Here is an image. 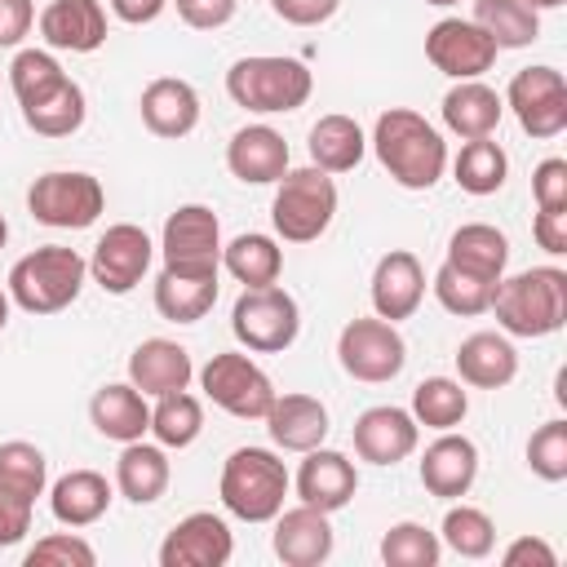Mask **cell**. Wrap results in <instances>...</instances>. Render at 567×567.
Listing matches in <instances>:
<instances>
[{
    "instance_id": "cell-8",
    "label": "cell",
    "mask_w": 567,
    "mask_h": 567,
    "mask_svg": "<svg viewBox=\"0 0 567 567\" xmlns=\"http://www.w3.org/2000/svg\"><path fill=\"white\" fill-rule=\"evenodd\" d=\"M27 208L40 226H53V230H84L102 217L106 208V190L93 173H80V168H53V173H40L27 190Z\"/></svg>"
},
{
    "instance_id": "cell-46",
    "label": "cell",
    "mask_w": 567,
    "mask_h": 567,
    "mask_svg": "<svg viewBox=\"0 0 567 567\" xmlns=\"http://www.w3.org/2000/svg\"><path fill=\"white\" fill-rule=\"evenodd\" d=\"M97 554L84 536L75 532H53V536H40L31 549H27V567H93Z\"/></svg>"
},
{
    "instance_id": "cell-47",
    "label": "cell",
    "mask_w": 567,
    "mask_h": 567,
    "mask_svg": "<svg viewBox=\"0 0 567 567\" xmlns=\"http://www.w3.org/2000/svg\"><path fill=\"white\" fill-rule=\"evenodd\" d=\"M532 199L536 208H567V159L549 155L532 168Z\"/></svg>"
},
{
    "instance_id": "cell-55",
    "label": "cell",
    "mask_w": 567,
    "mask_h": 567,
    "mask_svg": "<svg viewBox=\"0 0 567 567\" xmlns=\"http://www.w3.org/2000/svg\"><path fill=\"white\" fill-rule=\"evenodd\" d=\"M527 4L540 13V9H558V4H567V0H527Z\"/></svg>"
},
{
    "instance_id": "cell-35",
    "label": "cell",
    "mask_w": 567,
    "mask_h": 567,
    "mask_svg": "<svg viewBox=\"0 0 567 567\" xmlns=\"http://www.w3.org/2000/svg\"><path fill=\"white\" fill-rule=\"evenodd\" d=\"M496 49H527L540 35V13L527 0H474V18Z\"/></svg>"
},
{
    "instance_id": "cell-16",
    "label": "cell",
    "mask_w": 567,
    "mask_h": 567,
    "mask_svg": "<svg viewBox=\"0 0 567 567\" xmlns=\"http://www.w3.org/2000/svg\"><path fill=\"white\" fill-rule=\"evenodd\" d=\"M416 439H421L416 416L408 408H394V403L368 408L354 421V452L368 465H399V461H408L416 452Z\"/></svg>"
},
{
    "instance_id": "cell-48",
    "label": "cell",
    "mask_w": 567,
    "mask_h": 567,
    "mask_svg": "<svg viewBox=\"0 0 567 567\" xmlns=\"http://www.w3.org/2000/svg\"><path fill=\"white\" fill-rule=\"evenodd\" d=\"M177 4V18L190 27V31H217L235 18L239 0H173Z\"/></svg>"
},
{
    "instance_id": "cell-5",
    "label": "cell",
    "mask_w": 567,
    "mask_h": 567,
    "mask_svg": "<svg viewBox=\"0 0 567 567\" xmlns=\"http://www.w3.org/2000/svg\"><path fill=\"white\" fill-rule=\"evenodd\" d=\"M288 465L270 447H235L221 465V505L244 523H270L288 501Z\"/></svg>"
},
{
    "instance_id": "cell-37",
    "label": "cell",
    "mask_w": 567,
    "mask_h": 567,
    "mask_svg": "<svg viewBox=\"0 0 567 567\" xmlns=\"http://www.w3.org/2000/svg\"><path fill=\"white\" fill-rule=\"evenodd\" d=\"M505 173H509V155L492 137L465 142L461 155L452 159V177H456V186L465 195H496L505 186Z\"/></svg>"
},
{
    "instance_id": "cell-34",
    "label": "cell",
    "mask_w": 567,
    "mask_h": 567,
    "mask_svg": "<svg viewBox=\"0 0 567 567\" xmlns=\"http://www.w3.org/2000/svg\"><path fill=\"white\" fill-rule=\"evenodd\" d=\"M221 266L244 284V288H261V284H275L279 270H284V248L261 235V230H248V235H235L226 248H221Z\"/></svg>"
},
{
    "instance_id": "cell-39",
    "label": "cell",
    "mask_w": 567,
    "mask_h": 567,
    "mask_svg": "<svg viewBox=\"0 0 567 567\" xmlns=\"http://www.w3.org/2000/svg\"><path fill=\"white\" fill-rule=\"evenodd\" d=\"M44 483H49V461L35 443H0V492L13 496V501H27L35 505V496H44Z\"/></svg>"
},
{
    "instance_id": "cell-25",
    "label": "cell",
    "mask_w": 567,
    "mask_h": 567,
    "mask_svg": "<svg viewBox=\"0 0 567 567\" xmlns=\"http://www.w3.org/2000/svg\"><path fill=\"white\" fill-rule=\"evenodd\" d=\"M270 430V443L284 452H310L328 439V408L315 394H275L270 412L261 416Z\"/></svg>"
},
{
    "instance_id": "cell-58",
    "label": "cell",
    "mask_w": 567,
    "mask_h": 567,
    "mask_svg": "<svg viewBox=\"0 0 567 567\" xmlns=\"http://www.w3.org/2000/svg\"><path fill=\"white\" fill-rule=\"evenodd\" d=\"M425 4H439V9H447V4H461V0H425Z\"/></svg>"
},
{
    "instance_id": "cell-20",
    "label": "cell",
    "mask_w": 567,
    "mask_h": 567,
    "mask_svg": "<svg viewBox=\"0 0 567 567\" xmlns=\"http://www.w3.org/2000/svg\"><path fill=\"white\" fill-rule=\"evenodd\" d=\"M40 40L66 53H97L106 44L102 0H49L40 13Z\"/></svg>"
},
{
    "instance_id": "cell-30",
    "label": "cell",
    "mask_w": 567,
    "mask_h": 567,
    "mask_svg": "<svg viewBox=\"0 0 567 567\" xmlns=\"http://www.w3.org/2000/svg\"><path fill=\"white\" fill-rule=\"evenodd\" d=\"M168 478H173V465H168V452L159 443H124L120 461H115V487L124 501L133 505H151L168 492Z\"/></svg>"
},
{
    "instance_id": "cell-38",
    "label": "cell",
    "mask_w": 567,
    "mask_h": 567,
    "mask_svg": "<svg viewBox=\"0 0 567 567\" xmlns=\"http://www.w3.org/2000/svg\"><path fill=\"white\" fill-rule=\"evenodd\" d=\"M465 412H470V394H465V381L456 377H425L412 390V416L425 430H456Z\"/></svg>"
},
{
    "instance_id": "cell-43",
    "label": "cell",
    "mask_w": 567,
    "mask_h": 567,
    "mask_svg": "<svg viewBox=\"0 0 567 567\" xmlns=\"http://www.w3.org/2000/svg\"><path fill=\"white\" fill-rule=\"evenodd\" d=\"M84 111H89V106H84V89H80L75 80H66L49 102L22 111V120H27V128L40 133V137H71V133L84 124Z\"/></svg>"
},
{
    "instance_id": "cell-17",
    "label": "cell",
    "mask_w": 567,
    "mask_h": 567,
    "mask_svg": "<svg viewBox=\"0 0 567 567\" xmlns=\"http://www.w3.org/2000/svg\"><path fill=\"white\" fill-rule=\"evenodd\" d=\"M306 461H301V470H297V496H301V505H315V509H323V514H337V509H346L350 501H354V492H359V470H354V461L346 456V452H337V447H310V452H301Z\"/></svg>"
},
{
    "instance_id": "cell-54",
    "label": "cell",
    "mask_w": 567,
    "mask_h": 567,
    "mask_svg": "<svg viewBox=\"0 0 567 567\" xmlns=\"http://www.w3.org/2000/svg\"><path fill=\"white\" fill-rule=\"evenodd\" d=\"M168 9V0H111V13L128 27H146Z\"/></svg>"
},
{
    "instance_id": "cell-26",
    "label": "cell",
    "mask_w": 567,
    "mask_h": 567,
    "mask_svg": "<svg viewBox=\"0 0 567 567\" xmlns=\"http://www.w3.org/2000/svg\"><path fill=\"white\" fill-rule=\"evenodd\" d=\"M456 372L474 390H501L518 377V350L505 332H470L456 346Z\"/></svg>"
},
{
    "instance_id": "cell-31",
    "label": "cell",
    "mask_w": 567,
    "mask_h": 567,
    "mask_svg": "<svg viewBox=\"0 0 567 567\" xmlns=\"http://www.w3.org/2000/svg\"><path fill=\"white\" fill-rule=\"evenodd\" d=\"M49 509L62 527H89L111 509V483L97 470H71L49 487Z\"/></svg>"
},
{
    "instance_id": "cell-14",
    "label": "cell",
    "mask_w": 567,
    "mask_h": 567,
    "mask_svg": "<svg viewBox=\"0 0 567 567\" xmlns=\"http://www.w3.org/2000/svg\"><path fill=\"white\" fill-rule=\"evenodd\" d=\"M164 266L177 270H217L221 266V226L208 204H182L168 213L164 235H159Z\"/></svg>"
},
{
    "instance_id": "cell-33",
    "label": "cell",
    "mask_w": 567,
    "mask_h": 567,
    "mask_svg": "<svg viewBox=\"0 0 567 567\" xmlns=\"http://www.w3.org/2000/svg\"><path fill=\"white\" fill-rule=\"evenodd\" d=\"M363 151H368V137H363V128L350 115H319L315 120V128H310V159H315V168L350 173V168H359Z\"/></svg>"
},
{
    "instance_id": "cell-3",
    "label": "cell",
    "mask_w": 567,
    "mask_h": 567,
    "mask_svg": "<svg viewBox=\"0 0 567 567\" xmlns=\"http://www.w3.org/2000/svg\"><path fill=\"white\" fill-rule=\"evenodd\" d=\"M310 89H315L310 66L297 62V58H279V53H252V58H239L226 71L230 102L244 106V111H252V115L297 111V106H306Z\"/></svg>"
},
{
    "instance_id": "cell-23",
    "label": "cell",
    "mask_w": 567,
    "mask_h": 567,
    "mask_svg": "<svg viewBox=\"0 0 567 567\" xmlns=\"http://www.w3.org/2000/svg\"><path fill=\"white\" fill-rule=\"evenodd\" d=\"M137 111H142V124L155 137L177 142V137L195 133V124H199V93H195V84H186L177 75H159L142 89Z\"/></svg>"
},
{
    "instance_id": "cell-12",
    "label": "cell",
    "mask_w": 567,
    "mask_h": 567,
    "mask_svg": "<svg viewBox=\"0 0 567 567\" xmlns=\"http://www.w3.org/2000/svg\"><path fill=\"white\" fill-rule=\"evenodd\" d=\"M151 257H155V244L142 226L133 221H115L106 226V235L93 244V257H89V275L102 292L111 297H124L142 284V275L151 270Z\"/></svg>"
},
{
    "instance_id": "cell-19",
    "label": "cell",
    "mask_w": 567,
    "mask_h": 567,
    "mask_svg": "<svg viewBox=\"0 0 567 567\" xmlns=\"http://www.w3.org/2000/svg\"><path fill=\"white\" fill-rule=\"evenodd\" d=\"M478 478V447L465 434L439 430V439L421 456V487L439 501H461Z\"/></svg>"
},
{
    "instance_id": "cell-18",
    "label": "cell",
    "mask_w": 567,
    "mask_h": 567,
    "mask_svg": "<svg viewBox=\"0 0 567 567\" xmlns=\"http://www.w3.org/2000/svg\"><path fill=\"white\" fill-rule=\"evenodd\" d=\"M275 558L288 563V567H319L332 558V523L323 509L315 505H292V509H279L275 518Z\"/></svg>"
},
{
    "instance_id": "cell-2",
    "label": "cell",
    "mask_w": 567,
    "mask_h": 567,
    "mask_svg": "<svg viewBox=\"0 0 567 567\" xmlns=\"http://www.w3.org/2000/svg\"><path fill=\"white\" fill-rule=\"evenodd\" d=\"M505 337H549L567 323V270L532 266L518 275H501L492 306Z\"/></svg>"
},
{
    "instance_id": "cell-52",
    "label": "cell",
    "mask_w": 567,
    "mask_h": 567,
    "mask_svg": "<svg viewBox=\"0 0 567 567\" xmlns=\"http://www.w3.org/2000/svg\"><path fill=\"white\" fill-rule=\"evenodd\" d=\"M501 563H505V567H558V554H554V545L540 540V536H518V540L501 554Z\"/></svg>"
},
{
    "instance_id": "cell-45",
    "label": "cell",
    "mask_w": 567,
    "mask_h": 567,
    "mask_svg": "<svg viewBox=\"0 0 567 567\" xmlns=\"http://www.w3.org/2000/svg\"><path fill=\"white\" fill-rule=\"evenodd\" d=\"M527 470L545 483H563L567 478V421H545L532 439H527Z\"/></svg>"
},
{
    "instance_id": "cell-49",
    "label": "cell",
    "mask_w": 567,
    "mask_h": 567,
    "mask_svg": "<svg viewBox=\"0 0 567 567\" xmlns=\"http://www.w3.org/2000/svg\"><path fill=\"white\" fill-rule=\"evenodd\" d=\"M532 239H536L549 257H563V252H567V208H536V217H532Z\"/></svg>"
},
{
    "instance_id": "cell-27",
    "label": "cell",
    "mask_w": 567,
    "mask_h": 567,
    "mask_svg": "<svg viewBox=\"0 0 567 567\" xmlns=\"http://www.w3.org/2000/svg\"><path fill=\"white\" fill-rule=\"evenodd\" d=\"M505 115V97L496 89H487L483 80H456L447 93H443V124L447 133H456L461 142H474V137H492L496 124Z\"/></svg>"
},
{
    "instance_id": "cell-36",
    "label": "cell",
    "mask_w": 567,
    "mask_h": 567,
    "mask_svg": "<svg viewBox=\"0 0 567 567\" xmlns=\"http://www.w3.org/2000/svg\"><path fill=\"white\" fill-rule=\"evenodd\" d=\"M66 80L71 75L58 66V58L49 49H18L13 62H9V89H13V97H18L22 111L49 102Z\"/></svg>"
},
{
    "instance_id": "cell-56",
    "label": "cell",
    "mask_w": 567,
    "mask_h": 567,
    "mask_svg": "<svg viewBox=\"0 0 567 567\" xmlns=\"http://www.w3.org/2000/svg\"><path fill=\"white\" fill-rule=\"evenodd\" d=\"M4 323H9V292H0V332H4Z\"/></svg>"
},
{
    "instance_id": "cell-41",
    "label": "cell",
    "mask_w": 567,
    "mask_h": 567,
    "mask_svg": "<svg viewBox=\"0 0 567 567\" xmlns=\"http://www.w3.org/2000/svg\"><path fill=\"white\" fill-rule=\"evenodd\" d=\"M434 297H439V306L447 310V315H461V319H470V315H483L487 306H492V292H496V284L492 279H478V275H470V270H461V266H452V261H443L439 270H434Z\"/></svg>"
},
{
    "instance_id": "cell-44",
    "label": "cell",
    "mask_w": 567,
    "mask_h": 567,
    "mask_svg": "<svg viewBox=\"0 0 567 567\" xmlns=\"http://www.w3.org/2000/svg\"><path fill=\"white\" fill-rule=\"evenodd\" d=\"M439 554H443V540L430 527H421V523H394L381 536L385 567H434Z\"/></svg>"
},
{
    "instance_id": "cell-11",
    "label": "cell",
    "mask_w": 567,
    "mask_h": 567,
    "mask_svg": "<svg viewBox=\"0 0 567 567\" xmlns=\"http://www.w3.org/2000/svg\"><path fill=\"white\" fill-rule=\"evenodd\" d=\"M505 106L514 111L518 128L536 142H549L567 128V80L554 66H523L509 89H505Z\"/></svg>"
},
{
    "instance_id": "cell-1",
    "label": "cell",
    "mask_w": 567,
    "mask_h": 567,
    "mask_svg": "<svg viewBox=\"0 0 567 567\" xmlns=\"http://www.w3.org/2000/svg\"><path fill=\"white\" fill-rule=\"evenodd\" d=\"M372 151L403 190H430L447 168L443 133L412 106H390L372 124Z\"/></svg>"
},
{
    "instance_id": "cell-21",
    "label": "cell",
    "mask_w": 567,
    "mask_h": 567,
    "mask_svg": "<svg viewBox=\"0 0 567 567\" xmlns=\"http://www.w3.org/2000/svg\"><path fill=\"white\" fill-rule=\"evenodd\" d=\"M421 297H425V270H421L416 252L390 248L377 261V270H372V310L381 319L399 323V319H412L416 315Z\"/></svg>"
},
{
    "instance_id": "cell-24",
    "label": "cell",
    "mask_w": 567,
    "mask_h": 567,
    "mask_svg": "<svg viewBox=\"0 0 567 567\" xmlns=\"http://www.w3.org/2000/svg\"><path fill=\"white\" fill-rule=\"evenodd\" d=\"M195 377V363H190V350L168 341V337H146L133 354H128V381L146 394V399H159V394H173V390H186Z\"/></svg>"
},
{
    "instance_id": "cell-42",
    "label": "cell",
    "mask_w": 567,
    "mask_h": 567,
    "mask_svg": "<svg viewBox=\"0 0 567 567\" xmlns=\"http://www.w3.org/2000/svg\"><path fill=\"white\" fill-rule=\"evenodd\" d=\"M439 540H443L452 554H461V558H487L492 545H496V527H492V518H487L483 509H474V505H452V509L443 514Z\"/></svg>"
},
{
    "instance_id": "cell-50",
    "label": "cell",
    "mask_w": 567,
    "mask_h": 567,
    "mask_svg": "<svg viewBox=\"0 0 567 567\" xmlns=\"http://www.w3.org/2000/svg\"><path fill=\"white\" fill-rule=\"evenodd\" d=\"M341 0H270L275 18H284L288 27H319L337 13Z\"/></svg>"
},
{
    "instance_id": "cell-4",
    "label": "cell",
    "mask_w": 567,
    "mask_h": 567,
    "mask_svg": "<svg viewBox=\"0 0 567 567\" xmlns=\"http://www.w3.org/2000/svg\"><path fill=\"white\" fill-rule=\"evenodd\" d=\"M84 275H89V261L75 248L44 244V248H35V252L13 261L9 301L18 310H27V315H58L80 297Z\"/></svg>"
},
{
    "instance_id": "cell-22",
    "label": "cell",
    "mask_w": 567,
    "mask_h": 567,
    "mask_svg": "<svg viewBox=\"0 0 567 567\" xmlns=\"http://www.w3.org/2000/svg\"><path fill=\"white\" fill-rule=\"evenodd\" d=\"M226 168L244 186H270L288 173V142L270 124H244L226 142Z\"/></svg>"
},
{
    "instance_id": "cell-53",
    "label": "cell",
    "mask_w": 567,
    "mask_h": 567,
    "mask_svg": "<svg viewBox=\"0 0 567 567\" xmlns=\"http://www.w3.org/2000/svg\"><path fill=\"white\" fill-rule=\"evenodd\" d=\"M31 509H35V505L13 501V496L0 492V549H4V545H18V540L31 532Z\"/></svg>"
},
{
    "instance_id": "cell-15",
    "label": "cell",
    "mask_w": 567,
    "mask_h": 567,
    "mask_svg": "<svg viewBox=\"0 0 567 567\" xmlns=\"http://www.w3.org/2000/svg\"><path fill=\"white\" fill-rule=\"evenodd\" d=\"M235 554V536L221 514L195 509L186 514L159 545V567H226Z\"/></svg>"
},
{
    "instance_id": "cell-40",
    "label": "cell",
    "mask_w": 567,
    "mask_h": 567,
    "mask_svg": "<svg viewBox=\"0 0 567 567\" xmlns=\"http://www.w3.org/2000/svg\"><path fill=\"white\" fill-rule=\"evenodd\" d=\"M199 430H204V408L186 390L159 394V403L151 408V434L159 447H190L199 439Z\"/></svg>"
},
{
    "instance_id": "cell-13",
    "label": "cell",
    "mask_w": 567,
    "mask_h": 567,
    "mask_svg": "<svg viewBox=\"0 0 567 567\" xmlns=\"http://www.w3.org/2000/svg\"><path fill=\"white\" fill-rule=\"evenodd\" d=\"M496 53L501 49L492 44V35L470 18H439L425 31V58L447 80H478L483 71H492Z\"/></svg>"
},
{
    "instance_id": "cell-7",
    "label": "cell",
    "mask_w": 567,
    "mask_h": 567,
    "mask_svg": "<svg viewBox=\"0 0 567 567\" xmlns=\"http://www.w3.org/2000/svg\"><path fill=\"white\" fill-rule=\"evenodd\" d=\"M230 332L248 354H279L297 341L301 332V310L297 297L284 292L279 284H261V288H244L235 297L230 310Z\"/></svg>"
},
{
    "instance_id": "cell-51",
    "label": "cell",
    "mask_w": 567,
    "mask_h": 567,
    "mask_svg": "<svg viewBox=\"0 0 567 567\" xmlns=\"http://www.w3.org/2000/svg\"><path fill=\"white\" fill-rule=\"evenodd\" d=\"M35 22V0H0V49H18Z\"/></svg>"
},
{
    "instance_id": "cell-29",
    "label": "cell",
    "mask_w": 567,
    "mask_h": 567,
    "mask_svg": "<svg viewBox=\"0 0 567 567\" xmlns=\"http://www.w3.org/2000/svg\"><path fill=\"white\" fill-rule=\"evenodd\" d=\"M217 301V270H177L164 266L155 279V310L168 323H195Z\"/></svg>"
},
{
    "instance_id": "cell-32",
    "label": "cell",
    "mask_w": 567,
    "mask_h": 567,
    "mask_svg": "<svg viewBox=\"0 0 567 567\" xmlns=\"http://www.w3.org/2000/svg\"><path fill=\"white\" fill-rule=\"evenodd\" d=\"M443 261H452V266H461V270L496 284L505 275V261H509V239L496 226H487V221H470V226L452 230Z\"/></svg>"
},
{
    "instance_id": "cell-6",
    "label": "cell",
    "mask_w": 567,
    "mask_h": 567,
    "mask_svg": "<svg viewBox=\"0 0 567 567\" xmlns=\"http://www.w3.org/2000/svg\"><path fill=\"white\" fill-rule=\"evenodd\" d=\"M337 217V182L323 168H288L275 182L270 221L284 244H310L319 239Z\"/></svg>"
},
{
    "instance_id": "cell-57",
    "label": "cell",
    "mask_w": 567,
    "mask_h": 567,
    "mask_svg": "<svg viewBox=\"0 0 567 567\" xmlns=\"http://www.w3.org/2000/svg\"><path fill=\"white\" fill-rule=\"evenodd\" d=\"M4 239H9V221L0 217V248H4Z\"/></svg>"
},
{
    "instance_id": "cell-28",
    "label": "cell",
    "mask_w": 567,
    "mask_h": 567,
    "mask_svg": "<svg viewBox=\"0 0 567 567\" xmlns=\"http://www.w3.org/2000/svg\"><path fill=\"white\" fill-rule=\"evenodd\" d=\"M89 421L102 439L133 443L151 430V408H146V394L133 381H111L89 399Z\"/></svg>"
},
{
    "instance_id": "cell-10",
    "label": "cell",
    "mask_w": 567,
    "mask_h": 567,
    "mask_svg": "<svg viewBox=\"0 0 567 567\" xmlns=\"http://www.w3.org/2000/svg\"><path fill=\"white\" fill-rule=\"evenodd\" d=\"M199 385H204V394H208L221 412H230V416H239V421H261V416L270 412V403H275L270 377H266L248 354H239V350L213 354V359L199 368Z\"/></svg>"
},
{
    "instance_id": "cell-9",
    "label": "cell",
    "mask_w": 567,
    "mask_h": 567,
    "mask_svg": "<svg viewBox=\"0 0 567 567\" xmlns=\"http://www.w3.org/2000/svg\"><path fill=\"white\" fill-rule=\"evenodd\" d=\"M337 359L346 368V377L354 381H368V385H381V381H394L408 363V346L399 337V328L381 315L372 319H350L337 337Z\"/></svg>"
}]
</instances>
